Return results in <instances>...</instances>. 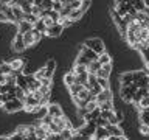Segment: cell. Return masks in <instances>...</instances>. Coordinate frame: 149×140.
I'll return each instance as SVG.
<instances>
[{
  "label": "cell",
  "mask_w": 149,
  "mask_h": 140,
  "mask_svg": "<svg viewBox=\"0 0 149 140\" xmlns=\"http://www.w3.org/2000/svg\"><path fill=\"white\" fill-rule=\"evenodd\" d=\"M2 107H3L6 112H17V111L23 109V103H22L20 100H17V98H13V100L5 101Z\"/></svg>",
  "instance_id": "6da1fadb"
},
{
  "label": "cell",
  "mask_w": 149,
  "mask_h": 140,
  "mask_svg": "<svg viewBox=\"0 0 149 140\" xmlns=\"http://www.w3.org/2000/svg\"><path fill=\"white\" fill-rule=\"evenodd\" d=\"M84 45H86L87 48H92L96 55H101L102 51H106L104 50V44H102L101 39H88V41H86Z\"/></svg>",
  "instance_id": "7a4b0ae2"
},
{
  "label": "cell",
  "mask_w": 149,
  "mask_h": 140,
  "mask_svg": "<svg viewBox=\"0 0 149 140\" xmlns=\"http://www.w3.org/2000/svg\"><path fill=\"white\" fill-rule=\"evenodd\" d=\"M62 30H64V27L61 25V23H53L51 27H48L45 30V36H50V37H58V36H61V33H62Z\"/></svg>",
  "instance_id": "3957f363"
},
{
  "label": "cell",
  "mask_w": 149,
  "mask_h": 140,
  "mask_svg": "<svg viewBox=\"0 0 149 140\" xmlns=\"http://www.w3.org/2000/svg\"><path fill=\"white\" fill-rule=\"evenodd\" d=\"M8 5L11 6V11H13V14H14V19H16V23L20 22V20H23L25 13L22 11V8L19 6V5H16V3H8Z\"/></svg>",
  "instance_id": "277c9868"
},
{
  "label": "cell",
  "mask_w": 149,
  "mask_h": 140,
  "mask_svg": "<svg viewBox=\"0 0 149 140\" xmlns=\"http://www.w3.org/2000/svg\"><path fill=\"white\" fill-rule=\"evenodd\" d=\"M9 65H11V69L14 70V72H17V73H20L23 67H25V59H20V58H16V59H13V61H9Z\"/></svg>",
  "instance_id": "5b68a950"
},
{
  "label": "cell",
  "mask_w": 149,
  "mask_h": 140,
  "mask_svg": "<svg viewBox=\"0 0 149 140\" xmlns=\"http://www.w3.org/2000/svg\"><path fill=\"white\" fill-rule=\"evenodd\" d=\"M104 128H106V131H107V134H109V135H115V137L123 135V129H120L118 125H110V123H107Z\"/></svg>",
  "instance_id": "8992f818"
},
{
  "label": "cell",
  "mask_w": 149,
  "mask_h": 140,
  "mask_svg": "<svg viewBox=\"0 0 149 140\" xmlns=\"http://www.w3.org/2000/svg\"><path fill=\"white\" fill-rule=\"evenodd\" d=\"M95 100H96V103H102V101L112 100V92H110V89H102V90L95 97Z\"/></svg>",
  "instance_id": "52a82bcc"
},
{
  "label": "cell",
  "mask_w": 149,
  "mask_h": 140,
  "mask_svg": "<svg viewBox=\"0 0 149 140\" xmlns=\"http://www.w3.org/2000/svg\"><path fill=\"white\" fill-rule=\"evenodd\" d=\"M47 114L51 115V117L64 115V114H62V109H61L59 104H47Z\"/></svg>",
  "instance_id": "ba28073f"
},
{
  "label": "cell",
  "mask_w": 149,
  "mask_h": 140,
  "mask_svg": "<svg viewBox=\"0 0 149 140\" xmlns=\"http://www.w3.org/2000/svg\"><path fill=\"white\" fill-rule=\"evenodd\" d=\"M120 95H121V98H123L126 103H132V95H134V93L130 92V89H129L127 86H121Z\"/></svg>",
  "instance_id": "9c48e42d"
},
{
  "label": "cell",
  "mask_w": 149,
  "mask_h": 140,
  "mask_svg": "<svg viewBox=\"0 0 149 140\" xmlns=\"http://www.w3.org/2000/svg\"><path fill=\"white\" fill-rule=\"evenodd\" d=\"M54 69H56V61L54 59H48V61H47V64H45V75H44V76L51 78V76H53Z\"/></svg>",
  "instance_id": "30bf717a"
},
{
  "label": "cell",
  "mask_w": 149,
  "mask_h": 140,
  "mask_svg": "<svg viewBox=\"0 0 149 140\" xmlns=\"http://www.w3.org/2000/svg\"><path fill=\"white\" fill-rule=\"evenodd\" d=\"M13 48H14V51H23L25 50V45H23V39H22L20 33H17L16 39H14V42H13Z\"/></svg>",
  "instance_id": "8fae6325"
},
{
  "label": "cell",
  "mask_w": 149,
  "mask_h": 140,
  "mask_svg": "<svg viewBox=\"0 0 149 140\" xmlns=\"http://www.w3.org/2000/svg\"><path fill=\"white\" fill-rule=\"evenodd\" d=\"M22 39H23V45H25V48H28V47H31V45L36 44V42H34V37H33L31 30L26 31V33H23V34H22Z\"/></svg>",
  "instance_id": "7c38bea8"
},
{
  "label": "cell",
  "mask_w": 149,
  "mask_h": 140,
  "mask_svg": "<svg viewBox=\"0 0 149 140\" xmlns=\"http://www.w3.org/2000/svg\"><path fill=\"white\" fill-rule=\"evenodd\" d=\"M93 137H96V139H100V140H104L109 137V134H107V131L106 128H101V126H96L95 128V132H93Z\"/></svg>",
  "instance_id": "4fadbf2b"
},
{
  "label": "cell",
  "mask_w": 149,
  "mask_h": 140,
  "mask_svg": "<svg viewBox=\"0 0 149 140\" xmlns=\"http://www.w3.org/2000/svg\"><path fill=\"white\" fill-rule=\"evenodd\" d=\"M33 28V25L30 22H26V20H20V22H17V30L20 34H23V33H26V31H30Z\"/></svg>",
  "instance_id": "5bb4252c"
},
{
  "label": "cell",
  "mask_w": 149,
  "mask_h": 140,
  "mask_svg": "<svg viewBox=\"0 0 149 140\" xmlns=\"http://www.w3.org/2000/svg\"><path fill=\"white\" fill-rule=\"evenodd\" d=\"M16 86L23 89V90H26L28 83H26V76H25V75H20V73L17 75V76H16Z\"/></svg>",
  "instance_id": "9a60e30c"
},
{
  "label": "cell",
  "mask_w": 149,
  "mask_h": 140,
  "mask_svg": "<svg viewBox=\"0 0 149 140\" xmlns=\"http://www.w3.org/2000/svg\"><path fill=\"white\" fill-rule=\"evenodd\" d=\"M81 53H82L84 56H86V58H88L90 61H98V55H96L92 48H87L86 45L82 47V51H81Z\"/></svg>",
  "instance_id": "2e32d148"
},
{
  "label": "cell",
  "mask_w": 149,
  "mask_h": 140,
  "mask_svg": "<svg viewBox=\"0 0 149 140\" xmlns=\"http://www.w3.org/2000/svg\"><path fill=\"white\" fill-rule=\"evenodd\" d=\"M124 34H126V39H127L129 45L134 47V48H137V36H135V33L130 31V30H127V31L124 33Z\"/></svg>",
  "instance_id": "e0dca14e"
},
{
  "label": "cell",
  "mask_w": 149,
  "mask_h": 140,
  "mask_svg": "<svg viewBox=\"0 0 149 140\" xmlns=\"http://www.w3.org/2000/svg\"><path fill=\"white\" fill-rule=\"evenodd\" d=\"M127 6H129V3H116L113 9L120 14L121 17H123L124 14H127Z\"/></svg>",
  "instance_id": "ac0fdd59"
},
{
  "label": "cell",
  "mask_w": 149,
  "mask_h": 140,
  "mask_svg": "<svg viewBox=\"0 0 149 140\" xmlns=\"http://www.w3.org/2000/svg\"><path fill=\"white\" fill-rule=\"evenodd\" d=\"M100 67H101V64L98 62V61H90L87 65V73H96Z\"/></svg>",
  "instance_id": "d6986e66"
},
{
  "label": "cell",
  "mask_w": 149,
  "mask_h": 140,
  "mask_svg": "<svg viewBox=\"0 0 149 140\" xmlns=\"http://www.w3.org/2000/svg\"><path fill=\"white\" fill-rule=\"evenodd\" d=\"M82 16V11H81V8H79V9H72V11H70V14H68V19H70V20H73V22H76L78 20V19L79 17H81Z\"/></svg>",
  "instance_id": "ffe728a7"
},
{
  "label": "cell",
  "mask_w": 149,
  "mask_h": 140,
  "mask_svg": "<svg viewBox=\"0 0 149 140\" xmlns=\"http://www.w3.org/2000/svg\"><path fill=\"white\" fill-rule=\"evenodd\" d=\"M64 83H65V86H67V87H70L72 84L76 83V76H74V75L70 72V73H67V75L64 76Z\"/></svg>",
  "instance_id": "44dd1931"
},
{
  "label": "cell",
  "mask_w": 149,
  "mask_h": 140,
  "mask_svg": "<svg viewBox=\"0 0 149 140\" xmlns=\"http://www.w3.org/2000/svg\"><path fill=\"white\" fill-rule=\"evenodd\" d=\"M98 62H100V64H107V62H112L110 55H109V53H106V51H102L101 55H98Z\"/></svg>",
  "instance_id": "7402d4cb"
},
{
  "label": "cell",
  "mask_w": 149,
  "mask_h": 140,
  "mask_svg": "<svg viewBox=\"0 0 149 140\" xmlns=\"http://www.w3.org/2000/svg\"><path fill=\"white\" fill-rule=\"evenodd\" d=\"M33 28H34V30H37V31H39V33H40L42 36H45V30H47V27L44 25V22H42L40 19H39V20H37V22L34 23V25H33Z\"/></svg>",
  "instance_id": "603a6c76"
},
{
  "label": "cell",
  "mask_w": 149,
  "mask_h": 140,
  "mask_svg": "<svg viewBox=\"0 0 149 140\" xmlns=\"http://www.w3.org/2000/svg\"><path fill=\"white\" fill-rule=\"evenodd\" d=\"M84 72H87V67H86V65L74 62V67H73V70H72V73H73V75H79V73H84Z\"/></svg>",
  "instance_id": "cb8c5ba5"
},
{
  "label": "cell",
  "mask_w": 149,
  "mask_h": 140,
  "mask_svg": "<svg viewBox=\"0 0 149 140\" xmlns=\"http://www.w3.org/2000/svg\"><path fill=\"white\" fill-rule=\"evenodd\" d=\"M130 83H132V73L121 75V86H129Z\"/></svg>",
  "instance_id": "d4e9b609"
},
{
  "label": "cell",
  "mask_w": 149,
  "mask_h": 140,
  "mask_svg": "<svg viewBox=\"0 0 149 140\" xmlns=\"http://www.w3.org/2000/svg\"><path fill=\"white\" fill-rule=\"evenodd\" d=\"M140 120H141V125H148L149 126V111L143 109L141 114H140Z\"/></svg>",
  "instance_id": "484cf974"
},
{
  "label": "cell",
  "mask_w": 149,
  "mask_h": 140,
  "mask_svg": "<svg viewBox=\"0 0 149 140\" xmlns=\"http://www.w3.org/2000/svg\"><path fill=\"white\" fill-rule=\"evenodd\" d=\"M82 89V84H79V83H74V84H72V86L68 87V90H70V93H72V97L73 95H78V92Z\"/></svg>",
  "instance_id": "4316f807"
},
{
  "label": "cell",
  "mask_w": 149,
  "mask_h": 140,
  "mask_svg": "<svg viewBox=\"0 0 149 140\" xmlns=\"http://www.w3.org/2000/svg\"><path fill=\"white\" fill-rule=\"evenodd\" d=\"M138 107H140V111H143V109H148L149 107V97H143L141 100L138 101Z\"/></svg>",
  "instance_id": "83f0119b"
},
{
  "label": "cell",
  "mask_w": 149,
  "mask_h": 140,
  "mask_svg": "<svg viewBox=\"0 0 149 140\" xmlns=\"http://www.w3.org/2000/svg\"><path fill=\"white\" fill-rule=\"evenodd\" d=\"M23 20H26V22H30L31 25H34V23L39 20V17H36L34 14H31V13H26L25 16H23Z\"/></svg>",
  "instance_id": "f1b7e54d"
},
{
  "label": "cell",
  "mask_w": 149,
  "mask_h": 140,
  "mask_svg": "<svg viewBox=\"0 0 149 140\" xmlns=\"http://www.w3.org/2000/svg\"><path fill=\"white\" fill-rule=\"evenodd\" d=\"M11 72H13V69H11V65H9V62H3V64H0V73L8 75V73H11Z\"/></svg>",
  "instance_id": "f546056e"
},
{
  "label": "cell",
  "mask_w": 149,
  "mask_h": 140,
  "mask_svg": "<svg viewBox=\"0 0 149 140\" xmlns=\"http://www.w3.org/2000/svg\"><path fill=\"white\" fill-rule=\"evenodd\" d=\"M76 76V83H79V84H86L87 83V76H88V73L87 72H84V73H79V75H74Z\"/></svg>",
  "instance_id": "4dcf8cb0"
},
{
  "label": "cell",
  "mask_w": 149,
  "mask_h": 140,
  "mask_svg": "<svg viewBox=\"0 0 149 140\" xmlns=\"http://www.w3.org/2000/svg\"><path fill=\"white\" fill-rule=\"evenodd\" d=\"M98 107H100V111H109V109H112V100L98 103Z\"/></svg>",
  "instance_id": "1f68e13d"
},
{
  "label": "cell",
  "mask_w": 149,
  "mask_h": 140,
  "mask_svg": "<svg viewBox=\"0 0 149 140\" xmlns=\"http://www.w3.org/2000/svg\"><path fill=\"white\" fill-rule=\"evenodd\" d=\"M132 6H135V9H137V11H143L144 8V2L143 0H132Z\"/></svg>",
  "instance_id": "d6a6232c"
},
{
  "label": "cell",
  "mask_w": 149,
  "mask_h": 140,
  "mask_svg": "<svg viewBox=\"0 0 149 140\" xmlns=\"http://www.w3.org/2000/svg\"><path fill=\"white\" fill-rule=\"evenodd\" d=\"M14 90H16V98L23 103V100H25V92H23V89H20V87L16 86V89H14Z\"/></svg>",
  "instance_id": "836d02e7"
},
{
  "label": "cell",
  "mask_w": 149,
  "mask_h": 140,
  "mask_svg": "<svg viewBox=\"0 0 149 140\" xmlns=\"http://www.w3.org/2000/svg\"><path fill=\"white\" fill-rule=\"evenodd\" d=\"M88 62H90V59L86 58V56H84L82 53L79 55V56H78V59H76V64H82V65H86V67L88 65Z\"/></svg>",
  "instance_id": "e575fe53"
},
{
  "label": "cell",
  "mask_w": 149,
  "mask_h": 140,
  "mask_svg": "<svg viewBox=\"0 0 149 140\" xmlns=\"http://www.w3.org/2000/svg\"><path fill=\"white\" fill-rule=\"evenodd\" d=\"M96 107H98L96 101H87V104L84 106V109H86V112H92L93 109H96Z\"/></svg>",
  "instance_id": "d590c367"
},
{
  "label": "cell",
  "mask_w": 149,
  "mask_h": 140,
  "mask_svg": "<svg viewBox=\"0 0 149 140\" xmlns=\"http://www.w3.org/2000/svg\"><path fill=\"white\" fill-rule=\"evenodd\" d=\"M40 20L44 22V25H45L47 28H48V27H51L53 23H56V22L53 20V19H51V17H48V16H44V17H40Z\"/></svg>",
  "instance_id": "8d00e7d4"
},
{
  "label": "cell",
  "mask_w": 149,
  "mask_h": 140,
  "mask_svg": "<svg viewBox=\"0 0 149 140\" xmlns=\"http://www.w3.org/2000/svg\"><path fill=\"white\" fill-rule=\"evenodd\" d=\"M42 6H37V5H33L31 6V14H34L36 17H40V13H42Z\"/></svg>",
  "instance_id": "74e56055"
},
{
  "label": "cell",
  "mask_w": 149,
  "mask_h": 140,
  "mask_svg": "<svg viewBox=\"0 0 149 140\" xmlns=\"http://www.w3.org/2000/svg\"><path fill=\"white\" fill-rule=\"evenodd\" d=\"M98 84L102 89H109V78H98Z\"/></svg>",
  "instance_id": "f35d334b"
},
{
  "label": "cell",
  "mask_w": 149,
  "mask_h": 140,
  "mask_svg": "<svg viewBox=\"0 0 149 140\" xmlns=\"http://www.w3.org/2000/svg\"><path fill=\"white\" fill-rule=\"evenodd\" d=\"M70 137H72V131L70 129H62L61 131V139L62 140H68Z\"/></svg>",
  "instance_id": "ab89813d"
},
{
  "label": "cell",
  "mask_w": 149,
  "mask_h": 140,
  "mask_svg": "<svg viewBox=\"0 0 149 140\" xmlns=\"http://www.w3.org/2000/svg\"><path fill=\"white\" fill-rule=\"evenodd\" d=\"M48 128H50V132H53V134H59L61 131H62V129H61V128H59L58 125H54L53 121H51V123L48 125Z\"/></svg>",
  "instance_id": "60d3db41"
},
{
  "label": "cell",
  "mask_w": 149,
  "mask_h": 140,
  "mask_svg": "<svg viewBox=\"0 0 149 140\" xmlns=\"http://www.w3.org/2000/svg\"><path fill=\"white\" fill-rule=\"evenodd\" d=\"M93 120H95L96 126H101V128H104V126L109 123V121H107L106 118H102V117H98V118H93Z\"/></svg>",
  "instance_id": "b9f144b4"
},
{
  "label": "cell",
  "mask_w": 149,
  "mask_h": 140,
  "mask_svg": "<svg viewBox=\"0 0 149 140\" xmlns=\"http://www.w3.org/2000/svg\"><path fill=\"white\" fill-rule=\"evenodd\" d=\"M48 17H51L54 22H58V19H59V13L58 11H54V9H48V14H47Z\"/></svg>",
  "instance_id": "7bdbcfd3"
},
{
  "label": "cell",
  "mask_w": 149,
  "mask_h": 140,
  "mask_svg": "<svg viewBox=\"0 0 149 140\" xmlns=\"http://www.w3.org/2000/svg\"><path fill=\"white\" fill-rule=\"evenodd\" d=\"M45 140H62V139H61V132H59V134H53V132H50V134L45 137Z\"/></svg>",
  "instance_id": "ee69618b"
},
{
  "label": "cell",
  "mask_w": 149,
  "mask_h": 140,
  "mask_svg": "<svg viewBox=\"0 0 149 140\" xmlns=\"http://www.w3.org/2000/svg\"><path fill=\"white\" fill-rule=\"evenodd\" d=\"M31 33H33V37H34V42H39L42 39V34L37 30H34V28H31Z\"/></svg>",
  "instance_id": "f6af8a7d"
},
{
  "label": "cell",
  "mask_w": 149,
  "mask_h": 140,
  "mask_svg": "<svg viewBox=\"0 0 149 140\" xmlns=\"http://www.w3.org/2000/svg\"><path fill=\"white\" fill-rule=\"evenodd\" d=\"M39 81H40V86H48V87H51V78L44 76V78H40Z\"/></svg>",
  "instance_id": "bcb514c9"
},
{
  "label": "cell",
  "mask_w": 149,
  "mask_h": 140,
  "mask_svg": "<svg viewBox=\"0 0 149 140\" xmlns=\"http://www.w3.org/2000/svg\"><path fill=\"white\" fill-rule=\"evenodd\" d=\"M44 75H45V67H42V69H39V70L34 73V78H36V79H40V78H44Z\"/></svg>",
  "instance_id": "7dc6e473"
},
{
  "label": "cell",
  "mask_w": 149,
  "mask_h": 140,
  "mask_svg": "<svg viewBox=\"0 0 149 140\" xmlns=\"http://www.w3.org/2000/svg\"><path fill=\"white\" fill-rule=\"evenodd\" d=\"M140 132H141L143 135H149V126L148 125H141L140 126Z\"/></svg>",
  "instance_id": "c3c4849f"
},
{
  "label": "cell",
  "mask_w": 149,
  "mask_h": 140,
  "mask_svg": "<svg viewBox=\"0 0 149 140\" xmlns=\"http://www.w3.org/2000/svg\"><path fill=\"white\" fill-rule=\"evenodd\" d=\"M64 5H62V2H53V6H51V9H54V11H61V8H62Z\"/></svg>",
  "instance_id": "681fc988"
},
{
  "label": "cell",
  "mask_w": 149,
  "mask_h": 140,
  "mask_svg": "<svg viewBox=\"0 0 149 140\" xmlns=\"http://www.w3.org/2000/svg\"><path fill=\"white\" fill-rule=\"evenodd\" d=\"M9 139H11V140H25V137H23L22 134H19V132L13 134V135H9Z\"/></svg>",
  "instance_id": "f907efd6"
},
{
  "label": "cell",
  "mask_w": 149,
  "mask_h": 140,
  "mask_svg": "<svg viewBox=\"0 0 149 140\" xmlns=\"http://www.w3.org/2000/svg\"><path fill=\"white\" fill-rule=\"evenodd\" d=\"M0 84H6V75L0 73Z\"/></svg>",
  "instance_id": "816d5d0a"
},
{
  "label": "cell",
  "mask_w": 149,
  "mask_h": 140,
  "mask_svg": "<svg viewBox=\"0 0 149 140\" xmlns=\"http://www.w3.org/2000/svg\"><path fill=\"white\" fill-rule=\"evenodd\" d=\"M0 22H8L6 20V16H5L3 11H0Z\"/></svg>",
  "instance_id": "f5cc1de1"
},
{
  "label": "cell",
  "mask_w": 149,
  "mask_h": 140,
  "mask_svg": "<svg viewBox=\"0 0 149 140\" xmlns=\"http://www.w3.org/2000/svg\"><path fill=\"white\" fill-rule=\"evenodd\" d=\"M115 117H116V120H118V121H121V120H123V114H121V112H116V114H115Z\"/></svg>",
  "instance_id": "db71d44e"
},
{
  "label": "cell",
  "mask_w": 149,
  "mask_h": 140,
  "mask_svg": "<svg viewBox=\"0 0 149 140\" xmlns=\"http://www.w3.org/2000/svg\"><path fill=\"white\" fill-rule=\"evenodd\" d=\"M5 101H6V100H5V95H3V93H0V106H3Z\"/></svg>",
  "instance_id": "11a10c76"
},
{
  "label": "cell",
  "mask_w": 149,
  "mask_h": 140,
  "mask_svg": "<svg viewBox=\"0 0 149 140\" xmlns=\"http://www.w3.org/2000/svg\"><path fill=\"white\" fill-rule=\"evenodd\" d=\"M116 3H132V0H116Z\"/></svg>",
  "instance_id": "9f6ffc18"
},
{
  "label": "cell",
  "mask_w": 149,
  "mask_h": 140,
  "mask_svg": "<svg viewBox=\"0 0 149 140\" xmlns=\"http://www.w3.org/2000/svg\"><path fill=\"white\" fill-rule=\"evenodd\" d=\"M25 140H37V139H36V135H26Z\"/></svg>",
  "instance_id": "6f0895ef"
},
{
  "label": "cell",
  "mask_w": 149,
  "mask_h": 140,
  "mask_svg": "<svg viewBox=\"0 0 149 140\" xmlns=\"http://www.w3.org/2000/svg\"><path fill=\"white\" fill-rule=\"evenodd\" d=\"M143 11H144V13H146V16L149 17V8H144V9H143Z\"/></svg>",
  "instance_id": "680465c9"
},
{
  "label": "cell",
  "mask_w": 149,
  "mask_h": 140,
  "mask_svg": "<svg viewBox=\"0 0 149 140\" xmlns=\"http://www.w3.org/2000/svg\"><path fill=\"white\" fill-rule=\"evenodd\" d=\"M118 140H127V139H126L124 135H120V137H118Z\"/></svg>",
  "instance_id": "91938a15"
},
{
  "label": "cell",
  "mask_w": 149,
  "mask_h": 140,
  "mask_svg": "<svg viewBox=\"0 0 149 140\" xmlns=\"http://www.w3.org/2000/svg\"><path fill=\"white\" fill-rule=\"evenodd\" d=\"M146 22H148V27H149V17H148V19H146Z\"/></svg>",
  "instance_id": "94428289"
},
{
  "label": "cell",
  "mask_w": 149,
  "mask_h": 140,
  "mask_svg": "<svg viewBox=\"0 0 149 140\" xmlns=\"http://www.w3.org/2000/svg\"><path fill=\"white\" fill-rule=\"evenodd\" d=\"M5 139H6V137H0V140H5Z\"/></svg>",
  "instance_id": "6125c7cd"
},
{
  "label": "cell",
  "mask_w": 149,
  "mask_h": 140,
  "mask_svg": "<svg viewBox=\"0 0 149 140\" xmlns=\"http://www.w3.org/2000/svg\"><path fill=\"white\" fill-rule=\"evenodd\" d=\"M5 140H11V139H9V137H8V139H5Z\"/></svg>",
  "instance_id": "be15d7a7"
},
{
  "label": "cell",
  "mask_w": 149,
  "mask_h": 140,
  "mask_svg": "<svg viewBox=\"0 0 149 140\" xmlns=\"http://www.w3.org/2000/svg\"><path fill=\"white\" fill-rule=\"evenodd\" d=\"M81 2H87V0H81Z\"/></svg>",
  "instance_id": "e7e4bbea"
}]
</instances>
